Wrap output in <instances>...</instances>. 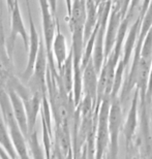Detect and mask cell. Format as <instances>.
Returning <instances> with one entry per match:
<instances>
[{"label": "cell", "instance_id": "cell-13", "mask_svg": "<svg viewBox=\"0 0 152 159\" xmlns=\"http://www.w3.org/2000/svg\"><path fill=\"white\" fill-rule=\"evenodd\" d=\"M95 1L97 2V4H99V0H95Z\"/></svg>", "mask_w": 152, "mask_h": 159}, {"label": "cell", "instance_id": "cell-11", "mask_svg": "<svg viewBox=\"0 0 152 159\" xmlns=\"http://www.w3.org/2000/svg\"><path fill=\"white\" fill-rule=\"evenodd\" d=\"M51 11L54 16H56V9H57V0H48Z\"/></svg>", "mask_w": 152, "mask_h": 159}, {"label": "cell", "instance_id": "cell-9", "mask_svg": "<svg viewBox=\"0 0 152 159\" xmlns=\"http://www.w3.org/2000/svg\"><path fill=\"white\" fill-rule=\"evenodd\" d=\"M99 23V4L95 0H86V21H85V43L90 39Z\"/></svg>", "mask_w": 152, "mask_h": 159}, {"label": "cell", "instance_id": "cell-6", "mask_svg": "<svg viewBox=\"0 0 152 159\" xmlns=\"http://www.w3.org/2000/svg\"><path fill=\"white\" fill-rule=\"evenodd\" d=\"M52 55L55 60L57 69L62 67V65L64 64L66 59L68 58L69 54L67 53V46H66V39L64 34L61 32L60 29L59 22L57 20V27H56V33L54 36L53 44H52Z\"/></svg>", "mask_w": 152, "mask_h": 159}, {"label": "cell", "instance_id": "cell-3", "mask_svg": "<svg viewBox=\"0 0 152 159\" xmlns=\"http://www.w3.org/2000/svg\"><path fill=\"white\" fill-rule=\"evenodd\" d=\"M123 20V16L121 12V8L118 4L112 3V11L108 22V27L106 31V36H104V54H106V59L111 55L113 52L115 43L118 36V31Z\"/></svg>", "mask_w": 152, "mask_h": 159}, {"label": "cell", "instance_id": "cell-12", "mask_svg": "<svg viewBox=\"0 0 152 159\" xmlns=\"http://www.w3.org/2000/svg\"><path fill=\"white\" fill-rule=\"evenodd\" d=\"M56 155H57V159H72L71 153L66 155V156H64V155H60V154H56Z\"/></svg>", "mask_w": 152, "mask_h": 159}, {"label": "cell", "instance_id": "cell-8", "mask_svg": "<svg viewBox=\"0 0 152 159\" xmlns=\"http://www.w3.org/2000/svg\"><path fill=\"white\" fill-rule=\"evenodd\" d=\"M142 21H143V19L138 18L137 20L132 23V25L128 30L127 37H126V40L124 43V54H123V59L121 60V62L123 63L124 66L127 65L129 58H131V54L136 48L135 44H137L138 37H139V34H140L141 27H142Z\"/></svg>", "mask_w": 152, "mask_h": 159}, {"label": "cell", "instance_id": "cell-5", "mask_svg": "<svg viewBox=\"0 0 152 159\" xmlns=\"http://www.w3.org/2000/svg\"><path fill=\"white\" fill-rule=\"evenodd\" d=\"M44 97H45V95H43L40 93H32L29 97L25 98V99H22L24 101V106H25V109H26L29 132L33 131V130L35 129V123H36L37 117H39V114L40 111H42Z\"/></svg>", "mask_w": 152, "mask_h": 159}, {"label": "cell", "instance_id": "cell-1", "mask_svg": "<svg viewBox=\"0 0 152 159\" xmlns=\"http://www.w3.org/2000/svg\"><path fill=\"white\" fill-rule=\"evenodd\" d=\"M9 11H11V30H9L8 39L7 41H6V50H7L8 56L12 58L16 39H17L18 35H20L22 39H23L25 50H28V46H29V32H28L26 27H25L18 0H15L14 6H12V8Z\"/></svg>", "mask_w": 152, "mask_h": 159}, {"label": "cell", "instance_id": "cell-7", "mask_svg": "<svg viewBox=\"0 0 152 159\" xmlns=\"http://www.w3.org/2000/svg\"><path fill=\"white\" fill-rule=\"evenodd\" d=\"M95 67H94L92 59L89 63L83 68V91L85 92V96L94 100L97 97V88H99V80Z\"/></svg>", "mask_w": 152, "mask_h": 159}, {"label": "cell", "instance_id": "cell-4", "mask_svg": "<svg viewBox=\"0 0 152 159\" xmlns=\"http://www.w3.org/2000/svg\"><path fill=\"white\" fill-rule=\"evenodd\" d=\"M9 99H11L12 113H14L15 119L17 121L18 126L20 127L22 133L26 139H28V134H29V129H28V120H27V114L26 109L24 106V101L22 98L19 96L17 92L14 90L7 91Z\"/></svg>", "mask_w": 152, "mask_h": 159}, {"label": "cell", "instance_id": "cell-2", "mask_svg": "<svg viewBox=\"0 0 152 159\" xmlns=\"http://www.w3.org/2000/svg\"><path fill=\"white\" fill-rule=\"evenodd\" d=\"M27 11H28V21H29V46H28V57H27V64L24 72L22 74V80L26 82H29L33 75L34 65L37 58V54H39V47H40V40L42 39L39 37L37 33L35 24H34L32 12L30 9V2L29 0H26Z\"/></svg>", "mask_w": 152, "mask_h": 159}, {"label": "cell", "instance_id": "cell-10", "mask_svg": "<svg viewBox=\"0 0 152 159\" xmlns=\"http://www.w3.org/2000/svg\"><path fill=\"white\" fill-rule=\"evenodd\" d=\"M27 144L29 146L31 159H47L46 154L39 147V142L37 139V131L35 129L29 132L27 139Z\"/></svg>", "mask_w": 152, "mask_h": 159}]
</instances>
